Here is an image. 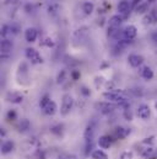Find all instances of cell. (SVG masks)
<instances>
[{
    "instance_id": "8992f818",
    "label": "cell",
    "mask_w": 157,
    "mask_h": 159,
    "mask_svg": "<svg viewBox=\"0 0 157 159\" xmlns=\"http://www.w3.org/2000/svg\"><path fill=\"white\" fill-rule=\"evenodd\" d=\"M118 104H114V102H101V104H97L96 105V107H98L100 109V111L102 112V114H104V115H107V114H111V112H113L116 109H117Z\"/></svg>"
},
{
    "instance_id": "4dcf8cb0",
    "label": "cell",
    "mask_w": 157,
    "mask_h": 159,
    "mask_svg": "<svg viewBox=\"0 0 157 159\" xmlns=\"http://www.w3.org/2000/svg\"><path fill=\"white\" fill-rule=\"evenodd\" d=\"M81 93H82L85 96H88V95H90V91H88V89H87V88H85V86L81 89Z\"/></svg>"
},
{
    "instance_id": "277c9868",
    "label": "cell",
    "mask_w": 157,
    "mask_h": 159,
    "mask_svg": "<svg viewBox=\"0 0 157 159\" xmlns=\"http://www.w3.org/2000/svg\"><path fill=\"white\" fill-rule=\"evenodd\" d=\"M26 57L27 59L32 63V64H39V63H43V58L42 56L38 53V51H36L35 48H27L26 49Z\"/></svg>"
},
{
    "instance_id": "5b68a950",
    "label": "cell",
    "mask_w": 157,
    "mask_h": 159,
    "mask_svg": "<svg viewBox=\"0 0 157 159\" xmlns=\"http://www.w3.org/2000/svg\"><path fill=\"white\" fill-rule=\"evenodd\" d=\"M121 32H123V40L124 41L134 40V39L136 37V35H138V30H136V27H135L134 25L126 26Z\"/></svg>"
},
{
    "instance_id": "ffe728a7",
    "label": "cell",
    "mask_w": 157,
    "mask_h": 159,
    "mask_svg": "<svg viewBox=\"0 0 157 159\" xmlns=\"http://www.w3.org/2000/svg\"><path fill=\"white\" fill-rule=\"evenodd\" d=\"M93 10H95V6H93L92 2L85 1V2L82 4V11H83L85 15H91V14L93 12Z\"/></svg>"
},
{
    "instance_id": "1f68e13d",
    "label": "cell",
    "mask_w": 157,
    "mask_h": 159,
    "mask_svg": "<svg viewBox=\"0 0 157 159\" xmlns=\"http://www.w3.org/2000/svg\"><path fill=\"white\" fill-rule=\"evenodd\" d=\"M25 10H26V12H31L30 10H32V6H31V5H27V6L25 7Z\"/></svg>"
},
{
    "instance_id": "5bb4252c",
    "label": "cell",
    "mask_w": 157,
    "mask_h": 159,
    "mask_svg": "<svg viewBox=\"0 0 157 159\" xmlns=\"http://www.w3.org/2000/svg\"><path fill=\"white\" fill-rule=\"evenodd\" d=\"M112 144V138L109 136H102L98 138V146L103 149H108Z\"/></svg>"
},
{
    "instance_id": "3957f363",
    "label": "cell",
    "mask_w": 157,
    "mask_h": 159,
    "mask_svg": "<svg viewBox=\"0 0 157 159\" xmlns=\"http://www.w3.org/2000/svg\"><path fill=\"white\" fill-rule=\"evenodd\" d=\"M102 96H103V99L107 100L108 102H117V104H119V102H121L123 100H125L123 93H121V91H117V90L106 91V93L102 94Z\"/></svg>"
},
{
    "instance_id": "83f0119b",
    "label": "cell",
    "mask_w": 157,
    "mask_h": 159,
    "mask_svg": "<svg viewBox=\"0 0 157 159\" xmlns=\"http://www.w3.org/2000/svg\"><path fill=\"white\" fill-rule=\"evenodd\" d=\"M16 112L14 111V110H11V111H9L7 112V119L9 120H11V121H14V120H16Z\"/></svg>"
},
{
    "instance_id": "f546056e",
    "label": "cell",
    "mask_w": 157,
    "mask_h": 159,
    "mask_svg": "<svg viewBox=\"0 0 157 159\" xmlns=\"http://www.w3.org/2000/svg\"><path fill=\"white\" fill-rule=\"evenodd\" d=\"M71 77H73V79L74 80H78V78H80V73L75 70V72H73V73H71Z\"/></svg>"
},
{
    "instance_id": "d4e9b609",
    "label": "cell",
    "mask_w": 157,
    "mask_h": 159,
    "mask_svg": "<svg viewBox=\"0 0 157 159\" xmlns=\"http://www.w3.org/2000/svg\"><path fill=\"white\" fill-rule=\"evenodd\" d=\"M49 101H50V98H49V95H44V96H43V98L40 99L39 106H40V107L43 109V107H44V106H45V105H47V104H48Z\"/></svg>"
},
{
    "instance_id": "d6a6232c",
    "label": "cell",
    "mask_w": 157,
    "mask_h": 159,
    "mask_svg": "<svg viewBox=\"0 0 157 159\" xmlns=\"http://www.w3.org/2000/svg\"><path fill=\"white\" fill-rule=\"evenodd\" d=\"M138 2H140V0H134V2H133V6H136V4Z\"/></svg>"
},
{
    "instance_id": "7a4b0ae2",
    "label": "cell",
    "mask_w": 157,
    "mask_h": 159,
    "mask_svg": "<svg viewBox=\"0 0 157 159\" xmlns=\"http://www.w3.org/2000/svg\"><path fill=\"white\" fill-rule=\"evenodd\" d=\"M121 24H123V17L120 15H113L108 20V34L113 36L117 31H119V27Z\"/></svg>"
},
{
    "instance_id": "2e32d148",
    "label": "cell",
    "mask_w": 157,
    "mask_h": 159,
    "mask_svg": "<svg viewBox=\"0 0 157 159\" xmlns=\"http://www.w3.org/2000/svg\"><path fill=\"white\" fill-rule=\"evenodd\" d=\"M15 148V144L12 141H5L1 146V153L2 154H9L10 152H12Z\"/></svg>"
},
{
    "instance_id": "4fadbf2b",
    "label": "cell",
    "mask_w": 157,
    "mask_h": 159,
    "mask_svg": "<svg viewBox=\"0 0 157 159\" xmlns=\"http://www.w3.org/2000/svg\"><path fill=\"white\" fill-rule=\"evenodd\" d=\"M93 134H95V127H93L92 123H90V125L86 127L85 132H83V138H85V141L91 143V141H92V138H93Z\"/></svg>"
},
{
    "instance_id": "d6986e66",
    "label": "cell",
    "mask_w": 157,
    "mask_h": 159,
    "mask_svg": "<svg viewBox=\"0 0 157 159\" xmlns=\"http://www.w3.org/2000/svg\"><path fill=\"white\" fill-rule=\"evenodd\" d=\"M129 133H130V129H128V128H124V127H117L116 128V136H117L118 139L125 138Z\"/></svg>"
},
{
    "instance_id": "ba28073f",
    "label": "cell",
    "mask_w": 157,
    "mask_h": 159,
    "mask_svg": "<svg viewBox=\"0 0 157 159\" xmlns=\"http://www.w3.org/2000/svg\"><path fill=\"white\" fill-rule=\"evenodd\" d=\"M136 115H138V117H140L141 120H147L151 116V110H150V107H149L147 105L142 104V105H140V106L138 107Z\"/></svg>"
},
{
    "instance_id": "cb8c5ba5",
    "label": "cell",
    "mask_w": 157,
    "mask_h": 159,
    "mask_svg": "<svg viewBox=\"0 0 157 159\" xmlns=\"http://www.w3.org/2000/svg\"><path fill=\"white\" fill-rule=\"evenodd\" d=\"M154 152H155V149H154V147H146L145 149H142L141 151V156L142 157H145V158H149V157H151L152 154H154Z\"/></svg>"
},
{
    "instance_id": "484cf974",
    "label": "cell",
    "mask_w": 157,
    "mask_h": 159,
    "mask_svg": "<svg viewBox=\"0 0 157 159\" xmlns=\"http://www.w3.org/2000/svg\"><path fill=\"white\" fill-rule=\"evenodd\" d=\"M65 75H66V72L65 70H62L59 74H58V78H57V83L58 84H60V83H63L64 79H65Z\"/></svg>"
},
{
    "instance_id": "603a6c76",
    "label": "cell",
    "mask_w": 157,
    "mask_h": 159,
    "mask_svg": "<svg viewBox=\"0 0 157 159\" xmlns=\"http://www.w3.org/2000/svg\"><path fill=\"white\" fill-rule=\"evenodd\" d=\"M136 12L138 14H145L147 10H149V2H141V4H139V6H136Z\"/></svg>"
},
{
    "instance_id": "30bf717a",
    "label": "cell",
    "mask_w": 157,
    "mask_h": 159,
    "mask_svg": "<svg viewBox=\"0 0 157 159\" xmlns=\"http://www.w3.org/2000/svg\"><path fill=\"white\" fill-rule=\"evenodd\" d=\"M12 47H14V44H12V42H11L10 40L4 39V40L1 41L0 49H1V54H2V57H5V54H9V53L12 51Z\"/></svg>"
},
{
    "instance_id": "e0dca14e",
    "label": "cell",
    "mask_w": 157,
    "mask_h": 159,
    "mask_svg": "<svg viewBox=\"0 0 157 159\" xmlns=\"http://www.w3.org/2000/svg\"><path fill=\"white\" fill-rule=\"evenodd\" d=\"M117 9H118V11H119V14L125 15V14H128L129 10H130V4H129L128 1H125V0H123V1H120V2L118 4Z\"/></svg>"
},
{
    "instance_id": "44dd1931",
    "label": "cell",
    "mask_w": 157,
    "mask_h": 159,
    "mask_svg": "<svg viewBox=\"0 0 157 159\" xmlns=\"http://www.w3.org/2000/svg\"><path fill=\"white\" fill-rule=\"evenodd\" d=\"M30 127H31V122L27 119H22L19 123V131L20 132H26L30 129Z\"/></svg>"
},
{
    "instance_id": "6da1fadb",
    "label": "cell",
    "mask_w": 157,
    "mask_h": 159,
    "mask_svg": "<svg viewBox=\"0 0 157 159\" xmlns=\"http://www.w3.org/2000/svg\"><path fill=\"white\" fill-rule=\"evenodd\" d=\"M74 106V98L70 95V94H65L63 96V100H62V107H60V115L62 116H66L71 109Z\"/></svg>"
},
{
    "instance_id": "7402d4cb",
    "label": "cell",
    "mask_w": 157,
    "mask_h": 159,
    "mask_svg": "<svg viewBox=\"0 0 157 159\" xmlns=\"http://www.w3.org/2000/svg\"><path fill=\"white\" fill-rule=\"evenodd\" d=\"M92 159H108V156H107V153L106 152H103V151H101V149H97V151H95L93 153H92Z\"/></svg>"
},
{
    "instance_id": "52a82bcc",
    "label": "cell",
    "mask_w": 157,
    "mask_h": 159,
    "mask_svg": "<svg viewBox=\"0 0 157 159\" xmlns=\"http://www.w3.org/2000/svg\"><path fill=\"white\" fill-rule=\"evenodd\" d=\"M5 99L9 102H12V104H21L23 101V96L20 93H16V91H9L5 96Z\"/></svg>"
},
{
    "instance_id": "9c48e42d",
    "label": "cell",
    "mask_w": 157,
    "mask_h": 159,
    "mask_svg": "<svg viewBox=\"0 0 157 159\" xmlns=\"http://www.w3.org/2000/svg\"><path fill=\"white\" fill-rule=\"evenodd\" d=\"M144 57L142 56H140V54H130L129 57H128V62H129V64L133 67V68H138V67H140L142 63H144Z\"/></svg>"
},
{
    "instance_id": "7c38bea8",
    "label": "cell",
    "mask_w": 157,
    "mask_h": 159,
    "mask_svg": "<svg viewBox=\"0 0 157 159\" xmlns=\"http://www.w3.org/2000/svg\"><path fill=\"white\" fill-rule=\"evenodd\" d=\"M37 37H38V32H37V30L35 29V27H28L26 31H25V39L27 42H35V41L37 40Z\"/></svg>"
},
{
    "instance_id": "ac0fdd59",
    "label": "cell",
    "mask_w": 157,
    "mask_h": 159,
    "mask_svg": "<svg viewBox=\"0 0 157 159\" xmlns=\"http://www.w3.org/2000/svg\"><path fill=\"white\" fill-rule=\"evenodd\" d=\"M140 73H141V77L146 80H151L154 78V70L150 67H144Z\"/></svg>"
},
{
    "instance_id": "f1b7e54d",
    "label": "cell",
    "mask_w": 157,
    "mask_h": 159,
    "mask_svg": "<svg viewBox=\"0 0 157 159\" xmlns=\"http://www.w3.org/2000/svg\"><path fill=\"white\" fill-rule=\"evenodd\" d=\"M45 42H44V44L47 46V47H53L54 46V41L52 40V39H45Z\"/></svg>"
},
{
    "instance_id": "836d02e7",
    "label": "cell",
    "mask_w": 157,
    "mask_h": 159,
    "mask_svg": "<svg viewBox=\"0 0 157 159\" xmlns=\"http://www.w3.org/2000/svg\"><path fill=\"white\" fill-rule=\"evenodd\" d=\"M154 1H155V0H146V2H149V4H150V2H154Z\"/></svg>"
},
{
    "instance_id": "4316f807",
    "label": "cell",
    "mask_w": 157,
    "mask_h": 159,
    "mask_svg": "<svg viewBox=\"0 0 157 159\" xmlns=\"http://www.w3.org/2000/svg\"><path fill=\"white\" fill-rule=\"evenodd\" d=\"M131 158H133V153L131 152H124L120 156V159H131Z\"/></svg>"
},
{
    "instance_id": "e575fe53",
    "label": "cell",
    "mask_w": 157,
    "mask_h": 159,
    "mask_svg": "<svg viewBox=\"0 0 157 159\" xmlns=\"http://www.w3.org/2000/svg\"><path fill=\"white\" fill-rule=\"evenodd\" d=\"M155 109L157 110V100H156V102H155Z\"/></svg>"
},
{
    "instance_id": "9a60e30c",
    "label": "cell",
    "mask_w": 157,
    "mask_h": 159,
    "mask_svg": "<svg viewBox=\"0 0 157 159\" xmlns=\"http://www.w3.org/2000/svg\"><path fill=\"white\" fill-rule=\"evenodd\" d=\"M142 21H144V24H145V25H149V24H155V22H157V14H156V11L154 10V11H151V12L146 14V15L144 16Z\"/></svg>"
},
{
    "instance_id": "d590c367",
    "label": "cell",
    "mask_w": 157,
    "mask_h": 159,
    "mask_svg": "<svg viewBox=\"0 0 157 159\" xmlns=\"http://www.w3.org/2000/svg\"><path fill=\"white\" fill-rule=\"evenodd\" d=\"M156 34H157V31H156Z\"/></svg>"
},
{
    "instance_id": "8fae6325",
    "label": "cell",
    "mask_w": 157,
    "mask_h": 159,
    "mask_svg": "<svg viewBox=\"0 0 157 159\" xmlns=\"http://www.w3.org/2000/svg\"><path fill=\"white\" fill-rule=\"evenodd\" d=\"M57 111H58V106H57V104H55L54 101H52V100L43 107V112H44L45 115H48V116H53V115H55Z\"/></svg>"
}]
</instances>
